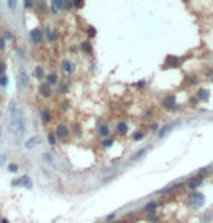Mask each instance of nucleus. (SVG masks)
<instances>
[{"label": "nucleus", "instance_id": "nucleus-50", "mask_svg": "<svg viewBox=\"0 0 213 223\" xmlns=\"http://www.w3.org/2000/svg\"><path fill=\"white\" fill-rule=\"evenodd\" d=\"M182 1H185V3H188V1H190V0H182Z\"/></svg>", "mask_w": 213, "mask_h": 223}, {"label": "nucleus", "instance_id": "nucleus-6", "mask_svg": "<svg viewBox=\"0 0 213 223\" xmlns=\"http://www.w3.org/2000/svg\"><path fill=\"white\" fill-rule=\"evenodd\" d=\"M96 133H98V136L101 139H108V137H111V128H110V125L107 123L99 121L96 124Z\"/></svg>", "mask_w": 213, "mask_h": 223}, {"label": "nucleus", "instance_id": "nucleus-31", "mask_svg": "<svg viewBox=\"0 0 213 223\" xmlns=\"http://www.w3.org/2000/svg\"><path fill=\"white\" fill-rule=\"evenodd\" d=\"M143 139H145V131H142V130L135 131L133 136H132V140H133V142H142Z\"/></svg>", "mask_w": 213, "mask_h": 223}, {"label": "nucleus", "instance_id": "nucleus-36", "mask_svg": "<svg viewBox=\"0 0 213 223\" xmlns=\"http://www.w3.org/2000/svg\"><path fill=\"white\" fill-rule=\"evenodd\" d=\"M3 38H4L6 41H12V40H13V34H12V31L6 29V31H4V35H3Z\"/></svg>", "mask_w": 213, "mask_h": 223}, {"label": "nucleus", "instance_id": "nucleus-18", "mask_svg": "<svg viewBox=\"0 0 213 223\" xmlns=\"http://www.w3.org/2000/svg\"><path fill=\"white\" fill-rule=\"evenodd\" d=\"M149 149H150V147H149V146H146V147H142L140 150L135 152V153L132 155V157H130V162H132V163H135V162H137L139 159H142V157L147 153V150H149Z\"/></svg>", "mask_w": 213, "mask_h": 223}, {"label": "nucleus", "instance_id": "nucleus-35", "mask_svg": "<svg viewBox=\"0 0 213 223\" xmlns=\"http://www.w3.org/2000/svg\"><path fill=\"white\" fill-rule=\"evenodd\" d=\"M7 82H9V80H7V76H6V75L0 76V86H1V88H6V86H7Z\"/></svg>", "mask_w": 213, "mask_h": 223}, {"label": "nucleus", "instance_id": "nucleus-5", "mask_svg": "<svg viewBox=\"0 0 213 223\" xmlns=\"http://www.w3.org/2000/svg\"><path fill=\"white\" fill-rule=\"evenodd\" d=\"M161 104H162V107H164L167 111H175V110L178 108L175 95H167V96H164L162 101H161Z\"/></svg>", "mask_w": 213, "mask_h": 223}, {"label": "nucleus", "instance_id": "nucleus-12", "mask_svg": "<svg viewBox=\"0 0 213 223\" xmlns=\"http://www.w3.org/2000/svg\"><path fill=\"white\" fill-rule=\"evenodd\" d=\"M179 64H181V58H178L177 56H167L164 69H175V67H179Z\"/></svg>", "mask_w": 213, "mask_h": 223}, {"label": "nucleus", "instance_id": "nucleus-21", "mask_svg": "<svg viewBox=\"0 0 213 223\" xmlns=\"http://www.w3.org/2000/svg\"><path fill=\"white\" fill-rule=\"evenodd\" d=\"M181 187H182V182H174V184H171V185H168V187L162 188L159 192H161V194H169V192L178 190V188H181Z\"/></svg>", "mask_w": 213, "mask_h": 223}, {"label": "nucleus", "instance_id": "nucleus-14", "mask_svg": "<svg viewBox=\"0 0 213 223\" xmlns=\"http://www.w3.org/2000/svg\"><path fill=\"white\" fill-rule=\"evenodd\" d=\"M203 178H204V177H203V174H199V175L193 177V178L187 182V187H188L190 190H193V191L197 190V188H199V187L203 184Z\"/></svg>", "mask_w": 213, "mask_h": 223}, {"label": "nucleus", "instance_id": "nucleus-20", "mask_svg": "<svg viewBox=\"0 0 213 223\" xmlns=\"http://www.w3.org/2000/svg\"><path fill=\"white\" fill-rule=\"evenodd\" d=\"M80 51L86 56H92L93 54V47H92L89 41H83V43H80Z\"/></svg>", "mask_w": 213, "mask_h": 223}, {"label": "nucleus", "instance_id": "nucleus-33", "mask_svg": "<svg viewBox=\"0 0 213 223\" xmlns=\"http://www.w3.org/2000/svg\"><path fill=\"white\" fill-rule=\"evenodd\" d=\"M64 1V10L72 12L75 9V0H63Z\"/></svg>", "mask_w": 213, "mask_h": 223}, {"label": "nucleus", "instance_id": "nucleus-41", "mask_svg": "<svg viewBox=\"0 0 213 223\" xmlns=\"http://www.w3.org/2000/svg\"><path fill=\"white\" fill-rule=\"evenodd\" d=\"M25 9H34V0H25Z\"/></svg>", "mask_w": 213, "mask_h": 223}, {"label": "nucleus", "instance_id": "nucleus-39", "mask_svg": "<svg viewBox=\"0 0 213 223\" xmlns=\"http://www.w3.org/2000/svg\"><path fill=\"white\" fill-rule=\"evenodd\" d=\"M6 40L3 38V35H0V53H3L4 51V47H6Z\"/></svg>", "mask_w": 213, "mask_h": 223}, {"label": "nucleus", "instance_id": "nucleus-16", "mask_svg": "<svg viewBox=\"0 0 213 223\" xmlns=\"http://www.w3.org/2000/svg\"><path fill=\"white\" fill-rule=\"evenodd\" d=\"M51 12L54 13V15H58L60 12L64 9V1L63 0H51Z\"/></svg>", "mask_w": 213, "mask_h": 223}, {"label": "nucleus", "instance_id": "nucleus-44", "mask_svg": "<svg viewBox=\"0 0 213 223\" xmlns=\"http://www.w3.org/2000/svg\"><path fill=\"white\" fill-rule=\"evenodd\" d=\"M69 107H70L69 101H61V108H63V111H67Z\"/></svg>", "mask_w": 213, "mask_h": 223}, {"label": "nucleus", "instance_id": "nucleus-17", "mask_svg": "<svg viewBox=\"0 0 213 223\" xmlns=\"http://www.w3.org/2000/svg\"><path fill=\"white\" fill-rule=\"evenodd\" d=\"M45 82H47L50 86H58V83H60L58 75H57L56 72H51V73H48V75L45 76Z\"/></svg>", "mask_w": 213, "mask_h": 223}, {"label": "nucleus", "instance_id": "nucleus-34", "mask_svg": "<svg viewBox=\"0 0 213 223\" xmlns=\"http://www.w3.org/2000/svg\"><path fill=\"white\" fill-rule=\"evenodd\" d=\"M16 6H18V0H7V7H9L12 12L16 10Z\"/></svg>", "mask_w": 213, "mask_h": 223}, {"label": "nucleus", "instance_id": "nucleus-49", "mask_svg": "<svg viewBox=\"0 0 213 223\" xmlns=\"http://www.w3.org/2000/svg\"><path fill=\"white\" fill-rule=\"evenodd\" d=\"M115 223H129V222H127V219L124 217V219H121V220H118V222H115Z\"/></svg>", "mask_w": 213, "mask_h": 223}, {"label": "nucleus", "instance_id": "nucleus-45", "mask_svg": "<svg viewBox=\"0 0 213 223\" xmlns=\"http://www.w3.org/2000/svg\"><path fill=\"white\" fill-rule=\"evenodd\" d=\"M6 159H7V156H6L4 153H3V155H0V168L6 163Z\"/></svg>", "mask_w": 213, "mask_h": 223}, {"label": "nucleus", "instance_id": "nucleus-15", "mask_svg": "<svg viewBox=\"0 0 213 223\" xmlns=\"http://www.w3.org/2000/svg\"><path fill=\"white\" fill-rule=\"evenodd\" d=\"M40 118H41V123L47 125V124L51 123V120H53V112L50 108H43L41 112H40Z\"/></svg>", "mask_w": 213, "mask_h": 223}, {"label": "nucleus", "instance_id": "nucleus-37", "mask_svg": "<svg viewBox=\"0 0 213 223\" xmlns=\"http://www.w3.org/2000/svg\"><path fill=\"white\" fill-rule=\"evenodd\" d=\"M85 0H75V9H83Z\"/></svg>", "mask_w": 213, "mask_h": 223}, {"label": "nucleus", "instance_id": "nucleus-11", "mask_svg": "<svg viewBox=\"0 0 213 223\" xmlns=\"http://www.w3.org/2000/svg\"><path fill=\"white\" fill-rule=\"evenodd\" d=\"M38 92H40V95L45 98V99H48V98H51L53 96V88L47 83V82H41V85H40V88H38Z\"/></svg>", "mask_w": 213, "mask_h": 223}, {"label": "nucleus", "instance_id": "nucleus-40", "mask_svg": "<svg viewBox=\"0 0 213 223\" xmlns=\"http://www.w3.org/2000/svg\"><path fill=\"white\" fill-rule=\"evenodd\" d=\"M4 72H6V63L3 60H0V76H3Z\"/></svg>", "mask_w": 213, "mask_h": 223}, {"label": "nucleus", "instance_id": "nucleus-28", "mask_svg": "<svg viewBox=\"0 0 213 223\" xmlns=\"http://www.w3.org/2000/svg\"><path fill=\"white\" fill-rule=\"evenodd\" d=\"M156 207H158L156 201H149V203L145 206V209H143V210L149 214V213H155V212H156Z\"/></svg>", "mask_w": 213, "mask_h": 223}, {"label": "nucleus", "instance_id": "nucleus-25", "mask_svg": "<svg viewBox=\"0 0 213 223\" xmlns=\"http://www.w3.org/2000/svg\"><path fill=\"white\" fill-rule=\"evenodd\" d=\"M37 143H38V137H37V136H32V137H29V139L25 142V147H26L28 150H32L35 146H37Z\"/></svg>", "mask_w": 213, "mask_h": 223}, {"label": "nucleus", "instance_id": "nucleus-47", "mask_svg": "<svg viewBox=\"0 0 213 223\" xmlns=\"http://www.w3.org/2000/svg\"><path fill=\"white\" fill-rule=\"evenodd\" d=\"M153 115V111L152 110H146L145 111V117H152Z\"/></svg>", "mask_w": 213, "mask_h": 223}, {"label": "nucleus", "instance_id": "nucleus-46", "mask_svg": "<svg viewBox=\"0 0 213 223\" xmlns=\"http://www.w3.org/2000/svg\"><path fill=\"white\" fill-rule=\"evenodd\" d=\"M145 86H146L145 80H140V82H137V83H136V88H139V89H143Z\"/></svg>", "mask_w": 213, "mask_h": 223}, {"label": "nucleus", "instance_id": "nucleus-23", "mask_svg": "<svg viewBox=\"0 0 213 223\" xmlns=\"http://www.w3.org/2000/svg\"><path fill=\"white\" fill-rule=\"evenodd\" d=\"M34 76L35 79H38V80H43V79H45V70L43 66H35L34 67Z\"/></svg>", "mask_w": 213, "mask_h": 223}, {"label": "nucleus", "instance_id": "nucleus-32", "mask_svg": "<svg viewBox=\"0 0 213 223\" xmlns=\"http://www.w3.org/2000/svg\"><path fill=\"white\" fill-rule=\"evenodd\" d=\"M7 171H9L10 174H18V172H19V165H18L16 162H10V163L7 165Z\"/></svg>", "mask_w": 213, "mask_h": 223}, {"label": "nucleus", "instance_id": "nucleus-26", "mask_svg": "<svg viewBox=\"0 0 213 223\" xmlns=\"http://www.w3.org/2000/svg\"><path fill=\"white\" fill-rule=\"evenodd\" d=\"M196 96H197V99L206 102V101H209V98H210V93H209V90L207 89H200L199 92H197Z\"/></svg>", "mask_w": 213, "mask_h": 223}, {"label": "nucleus", "instance_id": "nucleus-48", "mask_svg": "<svg viewBox=\"0 0 213 223\" xmlns=\"http://www.w3.org/2000/svg\"><path fill=\"white\" fill-rule=\"evenodd\" d=\"M0 223H9V220L4 219V217H0Z\"/></svg>", "mask_w": 213, "mask_h": 223}, {"label": "nucleus", "instance_id": "nucleus-1", "mask_svg": "<svg viewBox=\"0 0 213 223\" xmlns=\"http://www.w3.org/2000/svg\"><path fill=\"white\" fill-rule=\"evenodd\" d=\"M7 112H9V125H7L9 133L15 137L16 143H22L26 131V123L22 108L16 101H10L7 105Z\"/></svg>", "mask_w": 213, "mask_h": 223}, {"label": "nucleus", "instance_id": "nucleus-3", "mask_svg": "<svg viewBox=\"0 0 213 223\" xmlns=\"http://www.w3.org/2000/svg\"><path fill=\"white\" fill-rule=\"evenodd\" d=\"M187 200H188V204H190L191 209L197 210V209H200L203 204H204V194L199 192V191H193V192L188 194Z\"/></svg>", "mask_w": 213, "mask_h": 223}, {"label": "nucleus", "instance_id": "nucleus-13", "mask_svg": "<svg viewBox=\"0 0 213 223\" xmlns=\"http://www.w3.org/2000/svg\"><path fill=\"white\" fill-rule=\"evenodd\" d=\"M44 31H45V37L48 38V41L51 44H54V43L58 41V32H57V29H53L50 25H45Z\"/></svg>", "mask_w": 213, "mask_h": 223}, {"label": "nucleus", "instance_id": "nucleus-38", "mask_svg": "<svg viewBox=\"0 0 213 223\" xmlns=\"http://www.w3.org/2000/svg\"><path fill=\"white\" fill-rule=\"evenodd\" d=\"M95 35H96V29H95L93 26H89V28H88V37H89V38H93Z\"/></svg>", "mask_w": 213, "mask_h": 223}, {"label": "nucleus", "instance_id": "nucleus-43", "mask_svg": "<svg viewBox=\"0 0 213 223\" xmlns=\"http://www.w3.org/2000/svg\"><path fill=\"white\" fill-rule=\"evenodd\" d=\"M115 217H117V213H115V212H112L111 214H108V216L105 217V220H107V222H112V220H114Z\"/></svg>", "mask_w": 213, "mask_h": 223}, {"label": "nucleus", "instance_id": "nucleus-51", "mask_svg": "<svg viewBox=\"0 0 213 223\" xmlns=\"http://www.w3.org/2000/svg\"><path fill=\"white\" fill-rule=\"evenodd\" d=\"M0 137H1V128H0Z\"/></svg>", "mask_w": 213, "mask_h": 223}, {"label": "nucleus", "instance_id": "nucleus-42", "mask_svg": "<svg viewBox=\"0 0 213 223\" xmlns=\"http://www.w3.org/2000/svg\"><path fill=\"white\" fill-rule=\"evenodd\" d=\"M149 130H150V131H158V130H159V124L158 123H150L149 124Z\"/></svg>", "mask_w": 213, "mask_h": 223}, {"label": "nucleus", "instance_id": "nucleus-7", "mask_svg": "<svg viewBox=\"0 0 213 223\" xmlns=\"http://www.w3.org/2000/svg\"><path fill=\"white\" fill-rule=\"evenodd\" d=\"M18 86L21 89H26L29 86V76H28V73H26L25 69H21L18 72Z\"/></svg>", "mask_w": 213, "mask_h": 223}, {"label": "nucleus", "instance_id": "nucleus-22", "mask_svg": "<svg viewBox=\"0 0 213 223\" xmlns=\"http://www.w3.org/2000/svg\"><path fill=\"white\" fill-rule=\"evenodd\" d=\"M177 125V123H169V124H167V125H164L161 130H159V133H158V137L159 139H162V137H165V134H168L174 127Z\"/></svg>", "mask_w": 213, "mask_h": 223}, {"label": "nucleus", "instance_id": "nucleus-4", "mask_svg": "<svg viewBox=\"0 0 213 223\" xmlns=\"http://www.w3.org/2000/svg\"><path fill=\"white\" fill-rule=\"evenodd\" d=\"M12 185L13 187H22V188H25V190H32L34 188V181H32V178L29 177V175H22V177H19V178L13 179L12 181Z\"/></svg>", "mask_w": 213, "mask_h": 223}, {"label": "nucleus", "instance_id": "nucleus-29", "mask_svg": "<svg viewBox=\"0 0 213 223\" xmlns=\"http://www.w3.org/2000/svg\"><path fill=\"white\" fill-rule=\"evenodd\" d=\"M69 89H70L69 82H60L58 86H57V92H58V93H67Z\"/></svg>", "mask_w": 213, "mask_h": 223}, {"label": "nucleus", "instance_id": "nucleus-9", "mask_svg": "<svg viewBox=\"0 0 213 223\" xmlns=\"http://www.w3.org/2000/svg\"><path fill=\"white\" fill-rule=\"evenodd\" d=\"M29 38H31V41H32V44H41L43 43V38H44V32H43V29H40V28H34V29H31V32H29Z\"/></svg>", "mask_w": 213, "mask_h": 223}, {"label": "nucleus", "instance_id": "nucleus-8", "mask_svg": "<svg viewBox=\"0 0 213 223\" xmlns=\"http://www.w3.org/2000/svg\"><path fill=\"white\" fill-rule=\"evenodd\" d=\"M129 124H127V121H117V123L114 124V133L117 134V136H127V133H129Z\"/></svg>", "mask_w": 213, "mask_h": 223}, {"label": "nucleus", "instance_id": "nucleus-10", "mask_svg": "<svg viewBox=\"0 0 213 223\" xmlns=\"http://www.w3.org/2000/svg\"><path fill=\"white\" fill-rule=\"evenodd\" d=\"M61 70H63V73L66 75V76H72L73 73H75V64H73V61L72 60H69V58H64L63 61H61Z\"/></svg>", "mask_w": 213, "mask_h": 223}, {"label": "nucleus", "instance_id": "nucleus-27", "mask_svg": "<svg viewBox=\"0 0 213 223\" xmlns=\"http://www.w3.org/2000/svg\"><path fill=\"white\" fill-rule=\"evenodd\" d=\"M43 159H44V162L47 163V165L54 166V156H53V153H50V152H44V153H43Z\"/></svg>", "mask_w": 213, "mask_h": 223}, {"label": "nucleus", "instance_id": "nucleus-24", "mask_svg": "<svg viewBox=\"0 0 213 223\" xmlns=\"http://www.w3.org/2000/svg\"><path fill=\"white\" fill-rule=\"evenodd\" d=\"M115 145V137H108V139H102L101 147L102 149H111Z\"/></svg>", "mask_w": 213, "mask_h": 223}, {"label": "nucleus", "instance_id": "nucleus-30", "mask_svg": "<svg viewBox=\"0 0 213 223\" xmlns=\"http://www.w3.org/2000/svg\"><path fill=\"white\" fill-rule=\"evenodd\" d=\"M47 142H48V145L50 146H56L57 145L58 140H57L54 131H48V133H47Z\"/></svg>", "mask_w": 213, "mask_h": 223}, {"label": "nucleus", "instance_id": "nucleus-19", "mask_svg": "<svg viewBox=\"0 0 213 223\" xmlns=\"http://www.w3.org/2000/svg\"><path fill=\"white\" fill-rule=\"evenodd\" d=\"M34 7L40 13H48V6L45 0H34Z\"/></svg>", "mask_w": 213, "mask_h": 223}, {"label": "nucleus", "instance_id": "nucleus-2", "mask_svg": "<svg viewBox=\"0 0 213 223\" xmlns=\"http://www.w3.org/2000/svg\"><path fill=\"white\" fill-rule=\"evenodd\" d=\"M54 134H56L57 140L60 142H67L72 137V130L66 123H57L54 127Z\"/></svg>", "mask_w": 213, "mask_h": 223}]
</instances>
